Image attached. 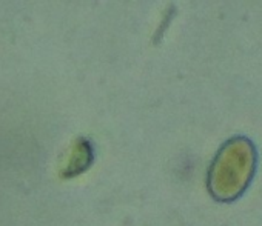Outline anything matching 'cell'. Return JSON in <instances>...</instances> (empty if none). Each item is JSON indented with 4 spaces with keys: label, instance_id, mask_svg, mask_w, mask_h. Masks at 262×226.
I'll list each match as a JSON object with an SVG mask.
<instances>
[{
    "label": "cell",
    "instance_id": "6da1fadb",
    "mask_svg": "<svg viewBox=\"0 0 262 226\" xmlns=\"http://www.w3.org/2000/svg\"><path fill=\"white\" fill-rule=\"evenodd\" d=\"M256 171V145L245 136H233L221 145L208 166V194L221 203L236 202L251 185Z\"/></svg>",
    "mask_w": 262,
    "mask_h": 226
}]
</instances>
